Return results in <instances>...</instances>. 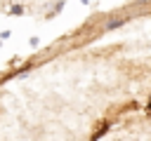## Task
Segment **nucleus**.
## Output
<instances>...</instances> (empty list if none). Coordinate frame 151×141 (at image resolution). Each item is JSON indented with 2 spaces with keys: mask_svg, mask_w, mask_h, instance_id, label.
Returning <instances> with one entry per match:
<instances>
[{
  "mask_svg": "<svg viewBox=\"0 0 151 141\" xmlns=\"http://www.w3.org/2000/svg\"><path fill=\"white\" fill-rule=\"evenodd\" d=\"M149 108H151V103H149Z\"/></svg>",
  "mask_w": 151,
  "mask_h": 141,
  "instance_id": "obj_1",
  "label": "nucleus"
}]
</instances>
